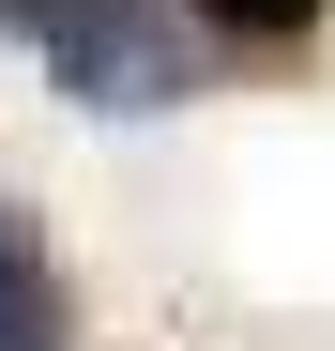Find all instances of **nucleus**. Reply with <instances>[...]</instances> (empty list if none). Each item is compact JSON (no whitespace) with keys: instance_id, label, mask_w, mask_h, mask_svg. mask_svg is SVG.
<instances>
[{"instance_id":"obj_1","label":"nucleus","mask_w":335,"mask_h":351,"mask_svg":"<svg viewBox=\"0 0 335 351\" xmlns=\"http://www.w3.org/2000/svg\"><path fill=\"white\" fill-rule=\"evenodd\" d=\"M46 77H62V107H92V123H152V107L198 92V16L183 0H0Z\"/></svg>"},{"instance_id":"obj_2","label":"nucleus","mask_w":335,"mask_h":351,"mask_svg":"<svg viewBox=\"0 0 335 351\" xmlns=\"http://www.w3.org/2000/svg\"><path fill=\"white\" fill-rule=\"evenodd\" d=\"M0 351H77L62 260H46V229H31V214H0Z\"/></svg>"},{"instance_id":"obj_3","label":"nucleus","mask_w":335,"mask_h":351,"mask_svg":"<svg viewBox=\"0 0 335 351\" xmlns=\"http://www.w3.org/2000/svg\"><path fill=\"white\" fill-rule=\"evenodd\" d=\"M183 16H198V31H229V46H259V62H274V46H305V31L335 16V0H183Z\"/></svg>"}]
</instances>
